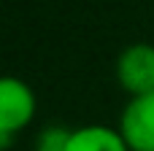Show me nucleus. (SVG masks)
Listing matches in <instances>:
<instances>
[{"label": "nucleus", "instance_id": "nucleus-1", "mask_svg": "<svg viewBox=\"0 0 154 151\" xmlns=\"http://www.w3.org/2000/svg\"><path fill=\"white\" fill-rule=\"evenodd\" d=\"M38 100L32 86L19 76H0V146L11 143L35 119Z\"/></svg>", "mask_w": 154, "mask_h": 151}, {"label": "nucleus", "instance_id": "nucleus-2", "mask_svg": "<svg viewBox=\"0 0 154 151\" xmlns=\"http://www.w3.org/2000/svg\"><path fill=\"white\" fill-rule=\"evenodd\" d=\"M116 81L130 97L154 92V46L152 43H133L119 54Z\"/></svg>", "mask_w": 154, "mask_h": 151}, {"label": "nucleus", "instance_id": "nucleus-3", "mask_svg": "<svg viewBox=\"0 0 154 151\" xmlns=\"http://www.w3.org/2000/svg\"><path fill=\"white\" fill-rule=\"evenodd\" d=\"M116 127L130 151H154V92L130 97Z\"/></svg>", "mask_w": 154, "mask_h": 151}, {"label": "nucleus", "instance_id": "nucleus-4", "mask_svg": "<svg viewBox=\"0 0 154 151\" xmlns=\"http://www.w3.org/2000/svg\"><path fill=\"white\" fill-rule=\"evenodd\" d=\"M60 151H130L119 127L108 124H84L68 130Z\"/></svg>", "mask_w": 154, "mask_h": 151}, {"label": "nucleus", "instance_id": "nucleus-5", "mask_svg": "<svg viewBox=\"0 0 154 151\" xmlns=\"http://www.w3.org/2000/svg\"><path fill=\"white\" fill-rule=\"evenodd\" d=\"M38 151H43V149H38Z\"/></svg>", "mask_w": 154, "mask_h": 151}]
</instances>
